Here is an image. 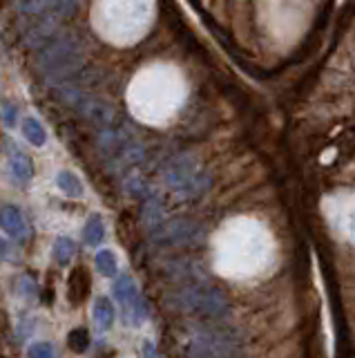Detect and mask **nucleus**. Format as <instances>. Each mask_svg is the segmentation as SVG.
<instances>
[{"instance_id": "6", "label": "nucleus", "mask_w": 355, "mask_h": 358, "mask_svg": "<svg viewBox=\"0 0 355 358\" xmlns=\"http://www.w3.org/2000/svg\"><path fill=\"white\" fill-rule=\"evenodd\" d=\"M90 289H92L90 271L85 267H74L68 280V300L72 304H83L85 298L90 296Z\"/></svg>"}, {"instance_id": "13", "label": "nucleus", "mask_w": 355, "mask_h": 358, "mask_svg": "<svg viewBox=\"0 0 355 358\" xmlns=\"http://www.w3.org/2000/svg\"><path fill=\"white\" fill-rule=\"evenodd\" d=\"M74 256H77V244H74V240L63 238V235L56 238V242H54V258H56L58 265L68 267L74 260Z\"/></svg>"}, {"instance_id": "17", "label": "nucleus", "mask_w": 355, "mask_h": 358, "mask_svg": "<svg viewBox=\"0 0 355 358\" xmlns=\"http://www.w3.org/2000/svg\"><path fill=\"white\" fill-rule=\"evenodd\" d=\"M0 117L7 125H16V119H18V108L14 103H5L3 105V112H0Z\"/></svg>"}, {"instance_id": "16", "label": "nucleus", "mask_w": 355, "mask_h": 358, "mask_svg": "<svg viewBox=\"0 0 355 358\" xmlns=\"http://www.w3.org/2000/svg\"><path fill=\"white\" fill-rule=\"evenodd\" d=\"M27 358H56V350H54L52 343L40 341V343H34L29 347Z\"/></svg>"}, {"instance_id": "3", "label": "nucleus", "mask_w": 355, "mask_h": 358, "mask_svg": "<svg viewBox=\"0 0 355 358\" xmlns=\"http://www.w3.org/2000/svg\"><path fill=\"white\" fill-rule=\"evenodd\" d=\"M114 296L118 300L125 316V322L130 325H141L148 318V307H145V300L139 291L136 282L130 276H121L114 282Z\"/></svg>"}, {"instance_id": "15", "label": "nucleus", "mask_w": 355, "mask_h": 358, "mask_svg": "<svg viewBox=\"0 0 355 358\" xmlns=\"http://www.w3.org/2000/svg\"><path fill=\"white\" fill-rule=\"evenodd\" d=\"M68 345H70V350L72 352H77V354H85L88 352V347H90V334L88 329H72L70 336H68Z\"/></svg>"}, {"instance_id": "10", "label": "nucleus", "mask_w": 355, "mask_h": 358, "mask_svg": "<svg viewBox=\"0 0 355 358\" xmlns=\"http://www.w3.org/2000/svg\"><path fill=\"white\" fill-rule=\"evenodd\" d=\"M56 184H58V188L63 191V195H68V197H72V199H79V197H83V193H85L83 182L79 179V175H74L72 171H63V173H58Z\"/></svg>"}, {"instance_id": "20", "label": "nucleus", "mask_w": 355, "mask_h": 358, "mask_svg": "<svg viewBox=\"0 0 355 358\" xmlns=\"http://www.w3.org/2000/svg\"><path fill=\"white\" fill-rule=\"evenodd\" d=\"M188 358H212V356H206V354H199V352H188Z\"/></svg>"}, {"instance_id": "12", "label": "nucleus", "mask_w": 355, "mask_h": 358, "mask_svg": "<svg viewBox=\"0 0 355 358\" xmlns=\"http://www.w3.org/2000/svg\"><path fill=\"white\" fill-rule=\"evenodd\" d=\"M23 134H25V139L31 143V146H36V148H40V146H45L47 141V132L45 128H42V123L34 117H27L23 121Z\"/></svg>"}, {"instance_id": "1", "label": "nucleus", "mask_w": 355, "mask_h": 358, "mask_svg": "<svg viewBox=\"0 0 355 358\" xmlns=\"http://www.w3.org/2000/svg\"><path fill=\"white\" fill-rule=\"evenodd\" d=\"M175 304L181 311L203 316V318L219 320L230 311V302L226 298V293L208 282H197L190 287H181L175 293Z\"/></svg>"}, {"instance_id": "14", "label": "nucleus", "mask_w": 355, "mask_h": 358, "mask_svg": "<svg viewBox=\"0 0 355 358\" xmlns=\"http://www.w3.org/2000/svg\"><path fill=\"white\" fill-rule=\"evenodd\" d=\"M94 265H96V269H99L101 276H105V278H114L116 271H118L116 256L112 254L110 249L99 251V254H96V258H94Z\"/></svg>"}, {"instance_id": "2", "label": "nucleus", "mask_w": 355, "mask_h": 358, "mask_svg": "<svg viewBox=\"0 0 355 358\" xmlns=\"http://www.w3.org/2000/svg\"><path fill=\"white\" fill-rule=\"evenodd\" d=\"M192 352L212 358H242V334L223 322H199L195 325V343Z\"/></svg>"}, {"instance_id": "19", "label": "nucleus", "mask_w": 355, "mask_h": 358, "mask_svg": "<svg viewBox=\"0 0 355 358\" xmlns=\"http://www.w3.org/2000/svg\"><path fill=\"white\" fill-rule=\"evenodd\" d=\"M7 258V242L0 238V262H3Z\"/></svg>"}, {"instance_id": "4", "label": "nucleus", "mask_w": 355, "mask_h": 358, "mask_svg": "<svg viewBox=\"0 0 355 358\" xmlns=\"http://www.w3.org/2000/svg\"><path fill=\"white\" fill-rule=\"evenodd\" d=\"M157 240L166 247H197L203 240V228L201 224L192 222L188 217H177L170 219L166 224H159Z\"/></svg>"}, {"instance_id": "8", "label": "nucleus", "mask_w": 355, "mask_h": 358, "mask_svg": "<svg viewBox=\"0 0 355 358\" xmlns=\"http://www.w3.org/2000/svg\"><path fill=\"white\" fill-rule=\"evenodd\" d=\"M114 318H116V311H114V304L110 298H96L94 300V320L96 325H99V329L101 332H107V329H112V325H114Z\"/></svg>"}, {"instance_id": "5", "label": "nucleus", "mask_w": 355, "mask_h": 358, "mask_svg": "<svg viewBox=\"0 0 355 358\" xmlns=\"http://www.w3.org/2000/svg\"><path fill=\"white\" fill-rule=\"evenodd\" d=\"M199 173H197V164L192 157H177L175 162L168 166L166 171V182L170 188H175L179 193H186V195H192L197 197L201 195L203 191L201 188H208V186H201L199 184Z\"/></svg>"}, {"instance_id": "18", "label": "nucleus", "mask_w": 355, "mask_h": 358, "mask_svg": "<svg viewBox=\"0 0 355 358\" xmlns=\"http://www.w3.org/2000/svg\"><path fill=\"white\" fill-rule=\"evenodd\" d=\"M143 358H157V347L152 341H143Z\"/></svg>"}, {"instance_id": "7", "label": "nucleus", "mask_w": 355, "mask_h": 358, "mask_svg": "<svg viewBox=\"0 0 355 358\" xmlns=\"http://www.w3.org/2000/svg\"><path fill=\"white\" fill-rule=\"evenodd\" d=\"M0 228H3L9 238L25 240V235H27V222H25V215L20 213V208L9 206V204L0 208Z\"/></svg>"}, {"instance_id": "9", "label": "nucleus", "mask_w": 355, "mask_h": 358, "mask_svg": "<svg viewBox=\"0 0 355 358\" xmlns=\"http://www.w3.org/2000/svg\"><path fill=\"white\" fill-rule=\"evenodd\" d=\"M9 171H12V175L18 179V182H29V179L34 177V164H31L27 155L16 150L12 155V159H9Z\"/></svg>"}, {"instance_id": "11", "label": "nucleus", "mask_w": 355, "mask_h": 358, "mask_svg": "<svg viewBox=\"0 0 355 358\" xmlns=\"http://www.w3.org/2000/svg\"><path fill=\"white\" fill-rule=\"evenodd\" d=\"M83 240L88 242L90 247H99L101 242L105 240V224L101 215H92L88 222H85V228H83Z\"/></svg>"}]
</instances>
